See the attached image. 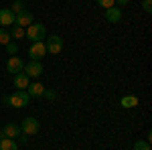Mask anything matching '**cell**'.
<instances>
[{
  "mask_svg": "<svg viewBox=\"0 0 152 150\" xmlns=\"http://www.w3.org/2000/svg\"><path fill=\"white\" fill-rule=\"evenodd\" d=\"M14 23L24 29V26H31V24L35 23V16L28 10H23V12H18V14H14Z\"/></svg>",
  "mask_w": 152,
  "mask_h": 150,
  "instance_id": "cell-8",
  "label": "cell"
},
{
  "mask_svg": "<svg viewBox=\"0 0 152 150\" xmlns=\"http://www.w3.org/2000/svg\"><path fill=\"white\" fill-rule=\"evenodd\" d=\"M45 47H47V53H51V55H59V53H61V49H63V39L57 37V35H51L47 39Z\"/></svg>",
  "mask_w": 152,
  "mask_h": 150,
  "instance_id": "cell-5",
  "label": "cell"
},
{
  "mask_svg": "<svg viewBox=\"0 0 152 150\" xmlns=\"http://www.w3.org/2000/svg\"><path fill=\"white\" fill-rule=\"evenodd\" d=\"M10 10L14 12V14H18V12H23L24 10V6H23V2L20 0H16V2H12V6H10Z\"/></svg>",
  "mask_w": 152,
  "mask_h": 150,
  "instance_id": "cell-19",
  "label": "cell"
},
{
  "mask_svg": "<svg viewBox=\"0 0 152 150\" xmlns=\"http://www.w3.org/2000/svg\"><path fill=\"white\" fill-rule=\"evenodd\" d=\"M47 55V47H45V43H33V45L28 47V57L35 59V61H39V59H43Z\"/></svg>",
  "mask_w": 152,
  "mask_h": 150,
  "instance_id": "cell-6",
  "label": "cell"
},
{
  "mask_svg": "<svg viewBox=\"0 0 152 150\" xmlns=\"http://www.w3.org/2000/svg\"><path fill=\"white\" fill-rule=\"evenodd\" d=\"M116 2H118V4H128L130 0H116Z\"/></svg>",
  "mask_w": 152,
  "mask_h": 150,
  "instance_id": "cell-24",
  "label": "cell"
},
{
  "mask_svg": "<svg viewBox=\"0 0 152 150\" xmlns=\"http://www.w3.org/2000/svg\"><path fill=\"white\" fill-rule=\"evenodd\" d=\"M23 59L16 57V55H10V59L6 61V69H8V73H12V75H16V73H23Z\"/></svg>",
  "mask_w": 152,
  "mask_h": 150,
  "instance_id": "cell-7",
  "label": "cell"
},
{
  "mask_svg": "<svg viewBox=\"0 0 152 150\" xmlns=\"http://www.w3.org/2000/svg\"><path fill=\"white\" fill-rule=\"evenodd\" d=\"M14 24V12L10 8H0V26H12Z\"/></svg>",
  "mask_w": 152,
  "mask_h": 150,
  "instance_id": "cell-10",
  "label": "cell"
},
{
  "mask_svg": "<svg viewBox=\"0 0 152 150\" xmlns=\"http://www.w3.org/2000/svg\"><path fill=\"white\" fill-rule=\"evenodd\" d=\"M23 71H24V75H26V77L37 79V77H41V75H43V63H41V61H35V59H31V61L23 67Z\"/></svg>",
  "mask_w": 152,
  "mask_h": 150,
  "instance_id": "cell-3",
  "label": "cell"
},
{
  "mask_svg": "<svg viewBox=\"0 0 152 150\" xmlns=\"http://www.w3.org/2000/svg\"><path fill=\"white\" fill-rule=\"evenodd\" d=\"M4 49H6V53H8V55H16L18 45H16V43H8V45H4Z\"/></svg>",
  "mask_w": 152,
  "mask_h": 150,
  "instance_id": "cell-20",
  "label": "cell"
},
{
  "mask_svg": "<svg viewBox=\"0 0 152 150\" xmlns=\"http://www.w3.org/2000/svg\"><path fill=\"white\" fill-rule=\"evenodd\" d=\"M0 150H18V146L12 138H0Z\"/></svg>",
  "mask_w": 152,
  "mask_h": 150,
  "instance_id": "cell-15",
  "label": "cell"
},
{
  "mask_svg": "<svg viewBox=\"0 0 152 150\" xmlns=\"http://www.w3.org/2000/svg\"><path fill=\"white\" fill-rule=\"evenodd\" d=\"M24 35H26V39H31L33 43H43V39L47 35V26L43 23H33L31 26H26Z\"/></svg>",
  "mask_w": 152,
  "mask_h": 150,
  "instance_id": "cell-1",
  "label": "cell"
},
{
  "mask_svg": "<svg viewBox=\"0 0 152 150\" xmlns=\"http://www.w3.org/2000/svg\"><path fill=\"white\" fill-rule=\"evenodd\" d=\"M2 134H4V138H18L20 136V126L18 124H6L4 130H2Z\"/></svg>",
  "mask_w": 152,
  "mask_h": 150,
  "instance_id": "cell-12",
  "label": "cell"
},
{
  "mask_svg": "<svg viewBox=\"0 0 152 150\" xmlns=\"http://www.w3.org/2000/svg\"><path fill=\"white\" fill-rule=\"evenodd\" d=\"M4 102L6 104H10L12 108H26V104L31 102V95L24 91V89H20V91H16V93H12L10 97H4Z\"/></svg>",
  "mask_w": 152,
  "mask_h": 150,
  "instance_id": "cell-2",
  "label": "cell"
},
{
  "mask_svg": "<svg viewBox=\"0 0 152 150\" xmlns=\"http://www.w3.org/2000/svg\"><path fill=\"white\" fill-rule=\"evenodd\" d=\"M10 43V35L6 29H0V45H8Z\"/></svg>",
  "mask_w": 152,
  "mask_h": 150,
  "instance_id": "cell-18",
  "label": "cell"
},
{
  "mask_svg": "<svg viewBox=\"0 0 152 150\" xmlns=\"http://www.w3.org/2000/svg\"><path fill=\"white\" fill-rule=\"evenodd\" d=\"M105 20H107V23H120V20H122V10H120L118 6L105 8Z\"/></svg>",
  "mask_w": 152,
  "mask_h": 150,
  "instance_id": "cell-11",
  "label": "cell"
},
{
  "mask_svg": "<svg viewBox=\"0 0 152 150\" xmlns=\"http://www.w3.org/2000/svg\"><path fill=\"white\" fill-rule=\"evenodd\" d=\"M8 35H10L12 39H23V37H24V29H23V26H18V24H16V26H10Z\"/></svg>",
  "mask_w": 152,
  "mask_h": 150,
  "instance_id": "cell-16",
  "label": "cell"
},
{
  "mask_svg": "<svg viewBox=\"0 0 152 150\" xmlns=\"http://www.w3.org/2000/svg\"><path fill=\"white\" fill-rule=\"evenodd\" d=\"M97 4H99L102 8H112V6L116 4V0H97Z\"/></svg>",
  "mask_w": 152,
  "mask_h": 150,
  "instance_id": "cell-21",
  "label": "cell"
},
{
  "mask_svg": "<svg viewBox=\"0 0 152 150\" xmlns=\"http://www.w3.org/2000/svg\"><path fill=\"white\" fill-rule=\"evenodd\" d=\"M120 104H122V108H136V105L140 104V100L136 95H124L120 100Z\"/></svg>",
  "mask_w": 152,
  "mask_h": 150,
  "instance_id": "cell-14",
  "label": "cell"
},
{
  "mask_svg": "<svg viewBox=\"0 0 152 150\" xmlns=\"http://www.w3.org/2000/svg\"><path fill=\"white\" fill-rule=\"evenodd\" d=\"M134 150H152L148 140H136L134 142Z\"/></svg>",
  "mask_w": 152,
  "mask_h": 150,
  "instance_id": "cell-17",
  "label": "cell"
},
{
  "mask_svg": "<svg viewBox=\"0 0 152 150\" xmlns=\"http://www.w3.org/2000/svg\"><path fill=\"white\" fill-rule=\"evenodd\" d=\"M45 97H49V100H55V97H57V93L53 91V89H45Z\"/></svg>",
  "mask_w": 152,
  "mask_h": 150,
  "instance_id": "cell-23",
  "label": "cell"
},
{
  "mask_svg": "<svg viewBox=\"0 0 152 150\" xmlns=\"http://www.w3.org/2000/svg\"><path fill=\"white\" fill-rule=\"evenodd\" d=\"M24 91L28 93L31 97H43V95H45V85L39 83V81H35V83H28V87H26Z\"/></svg>",
  "mask_w": 152,
  "mask_h": 150,
  "instance_id": "cell-9",
  "label": "cell"
},
{
  "mask_svg": "<svg viewBox=\"0 0 152 150\" xmlns=\"http://www.w3.org/2000/svg\"><path fill=\"white\" fill-rule=\"evenodd\" d=\"M39 132V120L37 118H24L20 124V134L23 136H33Z\"/></svg>",
  "mask_w": 152,
  "mask_h": 150,
  "instance_id": "cell-4",
  "label": "cell"
},
{
  "mask_svg": "<svg viewBox=\"0 0 152 150\" xmlns=\"http://www.w3.org/2000/svg\"><path fill=\"white\" fill-rule=\"evenodd\" d=\"M28 83H31V77H26L24 73H16L14 75V87L16 89H26Z\"/></svg>",
  "mask_w": 152,
  "mask_h": 150,
  "instance_id": "cell-13",
  "label": "cell"
},
{
  "mask_svg": "<svg viewBox=\"0 0 152 150\" xmlns=\"http://www.w3.org/2000/svg\"><path fill=\"white\" fill-rule=\"evenodd\" d=\"M142 8L144 12H152V0H142Z\"/></svg>",
  "mask_w": 152,
  "mask_h": 150,
  "instance_id": "cell-22",
  "label": "cell"
}]
</instances>
